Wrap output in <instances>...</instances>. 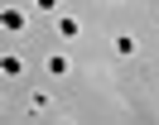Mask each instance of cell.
<instances>
[{
    "instance_id": "cell-2",
    "label": "cell",
    "mask_w": 159,
    "mask_h": 125,
    "mask_svg": "<svg viewBox=\"0 0 159 125\" xmlns=\"http://www.w3.org/2000/svg\"><path fill=\"white\" fill-rule=\"evenodd\" d=\"M43 67H48L53 77H63V72H68V58H63V53H53V58H48V63H43Z\"/></svg>"
},
{
    "instance_id": "cell-1",
    "label": "cell",
    "mask_w": 159,
    "mask_h": 125,
    "mask_svg": "<svg viewBox=\"0 0 159 125\" xmlns=\"http://www.w3.org/2000/svg\"><path fill=\"white\" fill-rule=\"evenodd\" d=\"M0 72H5V77H20V72H24V63H20L15 53H5V63H0Z\"/></svg>"
},
{
    "instance_id": "cell-5",
    "label": "cell",
    "mask_w": 159,
    "mask_h": 125,
    "mask_svg": "<svg viewBox=\"0 0 159 125\" xmlns=\"http://www.w3.org/2000/svg\"><path fill=\"white\" fill-rule=\"evenodd\" d=\"M5 29H24V15H20V10H5Z\"/></svg>"
},
{
    "instance_id": "cell-3",
    "label": "cell",
    "mask_w": 159,
    "mask_h": 125,
    "mask_svg": "<svg viewBox=\"0 0 159 125\" xmlns=\"http://www.w3.org/2000/svg\"><path fill=\"white\" fill-rule=\"evenodd\" d=\"M58 34H63V38H77V19L63 15V19H58Z\"/></svg>"
},
{
    "instance_id": "cell-4",
    "label": "cell",
    "mask_w": 159,
    "mask_h": 125,
    "mask_svg": "<svg viewBox=\"0 0 159 125\" xmlns=\"http://www.w3.org/2000/svg\"><path fill=\"white\" fill-rule=\"evenodd\" d=\"M116 53H120V58H130V53H135V38L120 34V38H116Z\"/></svg>"
}]
</instances>
